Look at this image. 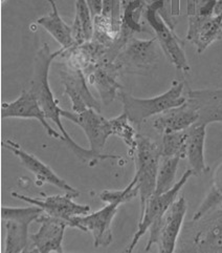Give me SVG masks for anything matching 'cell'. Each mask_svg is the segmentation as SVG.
<instances>
[{
	"label": "cell",
	"mask_w": 222,
	"mask_h": 253,
	"mask_svg": "<svg viewBox=\"0 0 222 253\" xmlns=\"http://www.w3.org/2000/svg\"><path fill=\"white\" fill-rule=\"evenodd\" d=\"M63 52L64 48L62 47L59 50H56V52H50V48L46 43L42 45V47L37 52L35 61H34L33 78L31 80L29 89L37 98L39 104L41 105L45 114L46 119L53 121L57 125L60 133L64 138L66 145L81 162L87 163L89 166H96L98 163L104 161L106 159H121L119 156L114 155H98L90 149L81 147L71 138L70 134H68V132L64 128L63 123L61 121L62 108L59 106V101L54 96L52 88L49 86L48 80L50 64L54 62L57 57L61 56Z\"/></svg>",
	"instance_id": "obj_1"
},
{
	"label": "cell",
	"mask_w": 222,
	"mask_h": 253,
	"mask_svg": "<svg viewBox=\"0 0 222 253\" xmlns=\"http://www.w3.org/2000/svg\"><path fill=\"white\" fill-rule=\"evenodd\" d=\"M117 99L121 100L124 113L129 121L134 125H141L151 117L184 104L186 102L187 95L185 94V83L175 80L166 92L156 97L136 98L128 92L119 91Z\"/></svg>",
	"instance_id": "obj_2"
},
{
	"label": "cell",
	"mask_w": 222,
	"mask_h": 253,
	"mask_svg": "<svg viewBox=\"0 0 222 253\" xmlns=\"http://www.w3.org/2000/svg\"><path fill=\"white\" fill-rule=\"evenodd\" d=\"M145 18L154 31L158 44L168 60L177 70L189 72L190 65L185 53L184 41L174 32L172 16L167 13L166 2L158 1L148 4Z\"/></svg>",
	"instance_id": "obj_3"
},
{
	"label": "cell",
	"mask_w": 222,
	"mask_h": 253,
	"mask_svg": "<svg viewBox=\"0 0 222 253\" xmlns=\"http://www.w3.org/2000/svg\"><path fill=\"white\" fill-rule=\"evenodd\" d=\"M135 174L138 181L139 196L141 200V211L147 201L154 195L159 163L161 159V144L151 138L138 134L134 150Z\"/></svg>",
	"instance_id": "obj_4"
},
{
	"label": "cell",
	"mask_w": 222,
	"mask_h": 253,
	"mask_svg": "<svg viewBox=\"0 0 222 253\" xmlns=\"http://www.w3.org/2000/svg\"><path fill=\"white\" fill-rule=\"evenodd\" d=\"M186 209L185 198L184 196L178 197L160 220L150 227V237L145 250L149 251L153 245H156L160 253L174 252L183 228Z\"/></svg>",
	"instance_id": "obj_5"
},
{
	"label": "cell",
	"mask_w": 222,
	"mask_h": 253,
	"mask_svg": "<svg viewBox=\"0 0 222 253\" xmlns=\"http://www.w3.org/2000/svg\"><path fill=\"white\" fill-rule=\"evenodd\" d=\"M159 44L156 37L148 40L129 38L115 58L121 73L147 74L155 69L159 59Z\"/></svg>",
	"instance_id": "obj_6"
},
{
	"label": "cell",
	"mask_w": 222,
	"mask_h": 253,
	"mask_svg": "<svg viewBox=\"0 0 222 253\" xmlns=\"http://www.w3.org/2000/svg\"><path fill=\"white\" fill-rule=\"evenodd\" d=\"M43 213L39 206L32 207H2L1 218L6 222V253L25 251L30 239L29 227Z\"/></svg>",
	"instance_id": "obj_7"
},
{
	"label": "cell",
	"mask_w": 222,
	"mask_h": 253,
	"mask_svg": "<svg viewBox=\"0 0 222 253\" xmlns=\"http://www.w3.org/2000/svg\"><path fill=\"white\" fill-rule=\"evenodd\" d=\"M192 175H194V172L190 168V169H187L183 174L181 180L176 182L174 184V186L170 190L164 193H160V195L154 193V195L147 201L146 205H145L144 209L141 211V220L139 223L138 231L133 235V239L132 242L130 243V245L125 250L127 253H131L133 251V249L138 245V243L143 235L150 229V227L153 224L160 220L161 216L166 213L169 207L172 205L173 202L178 198L179 191L182 190V188L185 186L187 180H189Z\"/></svg>",
	"instance_id": "obj_8"
},
{
	"label": "cell",
	"mask_w": 222,
	"mask_h": 253,
	"mask_svg": "<svg viewBox=\"0 0 222 253\" xmlns=\"http://www.w3.org/2000/svg\"><path fill=\"white\" fill-rule=\"evenodd\" d=\"M80 195L79 191L74 192H65V195H56V196H45L43 200L30 198L19 193L12 192V197L15 199H19L21 201L27 202L29 204L36 205L42 208L43 212L53 217L60 218V220L66 221L70 224V227L73 228L74 218L80 215L88 214L90 211V206L76 204L74 202V198H78Z\"/></svg>",
	"instance_id": "obj_9"
},
{
	"label": "cell",
	"mask_w": 222,
	"mask_h": 253,
	"mask_svg": "<svg viewBox=\"0 0 222 253\" xmlns=\"http://www.w3.org/2000/svg\"><path fill=\"white\" fill-rule=\"evenodd\" d=\"M122 204L121 201L109 202L96 212L76 216L74 218L73 228H78L84 232L89 231L93 237L96 248L107 247L112 242L111 224Z\"/></svg>",
	"instance_id": "obj_10"
},
{
	"label": "cell",
	"mask_w": 222,
	"mask_h": 253,
	"mask_svg": "<svg viewBox=\"0 0 222 253\" xmlns=\"http://www.w3.org/2000/svg\"><path fill=\"white\" fill-rule=\"evenodd\" d=\"M61 116L83 129L86 134L91 151L98 155L103 154L102 150L104 149L108 138L112 136L108 119H105L93 108H87L82 113L68 112L62 109Z\"/></svg>",
	"instance_id": "obj_11"
},
{
	"label": "cell",
	"mask_w": 222,
	"mask_h": 253,
	"mask_svg": "<svg viewBox=\"0 0 222 253\" xmlns=\"http://www.w3.org/2000/svg\"><path fill=\"white\" fill-rule=\"evenodd\" d=\"M59 75L63 83L64 92L70 98L74 113H82L87 108H93L99 113L101 112L100 101L91 95L84 72L74 70L67 64L61 63Z\"/></svg>",
	"instance_id": "obj_12"
},
{
	"label": "cell",
	"mask_w": 222,
	"mask_h": 253,
	"mask_svg": "<svg viewBox=\"0 0 222 253\" xmlns=\"http://www.w3.org/2000/svg\"><path fill=\"white\" fill-rule=\"evenodd\" d=\"M86 75L88 83L99 92L101 102L109 105L118 97L119 90L123 88L118 82V76L121 75V70L113 61L103 60L92 65L84 73Z\"/></svg>",
	"instance_id": "obj_13"
},
{
	"label": "cell",
	"mask_w": 222,
	"mask_h": 253,
	"mask_svg": "<svg viewBox=\"0 0 222 253\" xmlns=\"http://www.w3.org/2000/svg\"><path fill=\"white\" fill-rule=\"evenodd\" d=\"M1 118H21V119H36L38 120L49 137L64 141L61 133L55 130L47 122L45 114L39 104L35 95L25 88L21 91L20 96L12 102H4L1 104Z\"/></svg>",
	"instance_id": "obj_14"
},
{
	"label": "cell",
	"mask_w": 222,
	"mask_h": 253,
	"mask_svg": "<svg viewBox=\"0 0 222 253\" xmlns=\"http://www.w3.org/2000/svg\"><path fill=\"white\" fill-rule=\"evenodd\" d=\"M40 224V228L36 233L30 235V240L33 245L31 252L48 253L58 252L62 253V242L64 232L67 227H70L66 221L42 213L36 221Z\"/></svg>",
	"instance_id": "obj_15"
},
{
	"label": "cell",
	"mask_w": 222,
	"mask_h": 253,
	"mask_svg": "<svg viewBox=\"0 0 222 253\" xmlns=\"http://www.w3.org/2000/svg\"><path fill=\"white\" fill-rule=\"evenodd\" d=\"M222 36V13L212 16L195 14L189 17L186 40L196 46L197 53L201 54L214 41Z\"/></svg>",
	"instance_id": "obj_16"
},
{
	"label": "cell",
	"mask_w": 222,
	"mask_h": 253,
	"mask_svg": "<svg viewBox=\"0 0 222 253\" xmlns=\"http://www.w3.org/2000/svg\"><path fill=\"white\" fill-rule=\"evenodd\" d=\"M2 147H5L6 149L11 150L12 153L20 160L21 164L27 168L29 171H31L34 175L36 176V180L38 184L42 183H49L54 185V186L64 190L65 192H74L76 191L74 187H72L70 184L66 183L63 179L58 176L52 168L44 164L42 161L35 157L34 155L29 154L28 151L23 150L17 143L7 140L5 142H2Z\"/></svg>",
	"instance_id": "obj_17"
},
{
	"label": "cell",
	"mask_w": 222,
	"mask_h": 253,
	"mask_svg": "<svg viewBox=\"0 0 222 253\" xmlns=\"http://www.w3.org/2000/svg\"><path fill=\"white\" fill-rule=\"evenodd\" d=\"M199 120V114L189 101L184 104L170 108L154 117L152 126L157 132L165 134L185 130Z\"/></svg>",
	"instance_id": "obj_18"
},
{
	"label": "cell",
	"mask_w": 222,
	"mask_h": 253,
	"mask_svg": "<svg viewBox=\"0 0 222 253\" xmlns=\"http://www.w3.org/2000/svg\"><path fill=\"white\" fill-rule=\"evenodd\" d=\"M207 214L209 218L202 223L197 233L194 235L191 250L222 252V205Z\"/></svg>",
	"instance_id": "obj_19"
},
{
	"label": "cell",
	"mask_w": 222,
	"mask_h": 253,
	"mask_svg": "<svg viewBox=\"0 0 222 253\" xmlns=\"http://www.w3.org/2000/svg\"><path fill=\"white\" fill-rule=\"evenodd\" d=\"M186 95L187 101L199 114L198 122L207 125L222 123V88L190 90Z\"/></svg>",
	"instance_id": "obj_20"
},
{
	"label": "cell",
	"mask_w": 222,
	"mask_h": 253,
	"mask_svg": "<svg viewBox=\"0 0 222 253\" xmlns=\"http://www.w3.org/2000/svg\"><path fill=\"white\" fill-rule=\"evenodd\" d=\"M207 124L197 122L186 129L185 158L189 161L194 175H201L208 171V166L204 159V143L207 137Z\"/></svg>",
	"instance_id": "obj_21"
},
{
	"label": "cell",
	"mask_w": 222,
	"mask_h": 253,
	"mask_svg": "<svg viewBox=\"0 0 222 253\" xmlns=\"http://www.w3.org/2000/svg\"><path fill=\"white\" fill-rule=\"evenodd\" d=\"M48 2L52 6V12L38 18L37 23L49 33V35H52L58 43L61 44L62 48L68 49L74 46L75 42L73 36V28L66 24L61 18L55 0H48Z\"/></svg>",
	"instance_id": "obj_22"
},
{
	"label": "cell",
	"mask_w": 222,
	"mask_h": 253,
	"mask_svg": "<svg viewBox=\"0 0 222 253\" xmlns=\"http://www.w3.org/2000/svg\"><path fill=\"white\" fill-rule=\"evenodd\" d=\"M147 6L148 3L145 0H130V1L122 3L119 38L128 41L134 33L144 31L142 17L145 16Z\"/></svg>",
	"instance_id": "obj_23"
},
{
	"label": "cell",
	"mask_w": 222,
	"mask_h": 253,
	"mask_svg": "<svg viewBox=\"0 0 222 253\" xmlns=\"http://www.w3.org/2000/svg\"><path fill=\"white\" fill-rule=\"evenodd\" d=\"M72 28L75 45L83 44L92 39L93 16L86 0H75V15Z\"/></svg>",
	"instance_id": "obj_24"
},
{
	"label": "cell",
	"mask_w": 222,
	"mask_h": 253,
	"mask_svg": "<svg viewBox=\"0 0 222 253\" xmlns=\"http://www.w3.org/2000/svg\"><path fill=\"white\" fill-rule=\"evenodd\" d=\"M222 205V163L216 168L213 175V184L208 196L203 200L199 208L196 210L193 222H197L212 210Z\"/></svg>",
	"instance_id": "obj_25"
},
{
	"label": "cell",
	"mask_w": 222,
	"mask_h": 253,
	"mask_svg": "<svg viewBox=\"0 0 222 253\" xmlns=\"http://www.w3.org/2000/svg\"><path fill=\"white\" fill-rule=\"evenodd\" d=\"M181 160L182 159L179 157L161 156L156 180V188L154 192L156 195L167 192L174 186L177 168Z\"/></svg>",
	"instance_id": "obj_26"
},
{
	"label": "cell",
	"mask_w": 222,
	"mask_h": 253,
	"mask_svg": "<svg viewBox=\"0 0 222 253\" xmlns=\"http://www.w3.org/2000/svg\"><path fill=\"white\" fill-rule=\"evenodd\" d=\"M109 123L112 136H116L121 139L126 146L129 148L130 155H134L138 133L135 132V129L131 126V122L128 119L127 115L123 112L119 116L109 119Z\"/></svg>",
	"instance_id": "obj_27"
},
{
	"label": "cell",
	"mask_w": 222,
	"mask_h": 253,
	"mask_svg": "<svg viewBox=\"0 0 222 253\" xmlns=\"http://www.w3.org/2000/svg\"><path fill=\"white\" fill-rule=\"evenodd\" d=\"M186 138V129L163 134V141H161V156L179 157L181 159H185Z\"/></svg>",
	"instance_id": "obj_28"
},
{
	"label": "cell",
	"mask_w": 222,
	"mask_h": 253,
	"mask_svg": "<svg viewBox=\"0 0 222 253\" xmlns=\"http://www.w3.org/2000/svg\"><path fill=\"white\" fill-rule=\"evenodd\" d=\"M138 181L133 176L132 181L128 186L123 190H104L100 195V199L109 203V202L113 201H121L122 203H127V202L131 201L132 199L139 196V187L136 185Z\"/></svg>",
	"instance_id": "obj_29"
},
{
	"label": "cell",
	"mask_w": 222,
	"mask_h": 253,
	"mask_svg": "<svg viewBox=\"0 0 222 253\" xmlns=\"http://www.w3.org/2000/svg\"><path fill=\"white\" fill-rule=\"evenodd\" d=\"M217 3V0H200L197 1V12L200 16H212L215 13V6Z\"/></svg>",
	"instance_id": "obj_30"
},
{
	"label": "cell",
	"mask_w": 222,
	"mask_h": 253,
	"mask_svg": "<svg viewBox=\"0 0 222 253\" xmlns=\"http://www.w3.org/2000/svg\"><path fill=\"white\" fill-rule=\"evenodd\" d=\"M86 2L90 8L91 14L93 17L102 14V8H103V0H86Z\"/></svg>",
	"instance_id": "obj_31"
},
{
	"label": "cell",
	"mask_w": 222,
	"mask_h": 253,
	"mask_svg": "<svg viewBox=\"0 0 222 253\" xmlns=\"http://www.w3.org/2000/svg\"><path fill=\"white\" fill-rule=\"evenodd\" d=\"M170 4V15L177 17L181 15V0H167Z\"/></svg>",
	"instance_id": "obj_32"
},
{
	"label": "cell",
	"mask_w": 222,
	"mask_h": 253,
	"mask_svg": "<svg viewBox=\"0 0 222 253\" xmlns=\"http://www.w3.org/2000/svg\"><path fill=\"white\" fill-rule=\"evenodd\" d=\"M197 12V0H186V14L193 16Z\"/></svg>",
	"instance_id": "obj_33"
},
{
	"label": "cell",
	"mask_w": 222,
	"mask_h": 253,
	"mask_svg": "<svg viewBox=\"0 0 222 253\" xmlns=\"http://www.w3.org/2000/svg\"><path fill=\"white\" fill-rule=\"evenodd\" d=\"M145 1H146L148 4H152V3L158 2V1H164V2L167 3V0H145Z\"/></svg>",
	"instance_id": "obj_34"
},
{
	"label": "cell",
	"mask_w": 222,
	"mask_h": 253,
	"mask_svg": "<svg viewBox=\"0 0 222 253\" xmlns=\"http://www.w3.org/2000/svg\"><path fill=\"white\" fill-rule=\"evenodd\" d=\"M5 1V0H1V2H4Z\"/></svg>",
	"instance_id": "obj_35"
}]
</instances>
